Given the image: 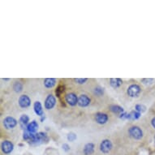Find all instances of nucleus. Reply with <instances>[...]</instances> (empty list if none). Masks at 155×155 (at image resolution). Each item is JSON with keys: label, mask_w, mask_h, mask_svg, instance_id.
Returning <instances> with one entry per match:
<instances>
[{"label": "nucleus", "mask_w": 155, "mask_h": 155, "mask_svg": "<svg viewBox=\"0 0 155 155\" xmlns=\"http://www.w3.org/2000/svg\"><path fill=\"white\" fill-rule=\"evenodd\" d=\"M29 117H28L27 114H22L21 117H20V120H19V124H20V126L21 127V128H27V126L29 124Z\"/></svg>", "instance_id": "obj_14"}, {"label": "nucleus", "mask_w": 155, "mask_h": 155, "mask_svg": "<svg viewBox=\"0 0 155 155\" xmlns=\"http://www.w3.org/2000/svg\"><path fill=\"white\" fill-rule=\"evenodd\" d=\"M56 104V98L55 97L52 95V94H49L48 96L46 97V100H45V108L46 110L53 109Z\"/></svg>", "instance_id": "obj_10"}, {"label": "nucleus", "mask_w": 155, "mask_h": 155, "mask_svg": "<svg viewBox=\"0 0 155 155\" xmlns=\"http://www.w3.org/2000/svg\"><path fill=\"white\" fill-rule=\"evenodd\" d=\"M123 84V81L120 78H110V84L112 88L118 89L120 88Z\"/></svg>", "instance_id": "obj_16"}, {"label": "nucleus", "mask_w": 155, "mask_h": 155, "mask_svg": "<svg viewBox=\"0 0 155 155\" xmlns=\"http://www.w3.org/2000/svg\"><path fill=\"white\" fill-rule=\"evenodd\" d=\"M151 124H152L153 127V128H155V117L153 118L152 120H151Z\"/></svg>", "instance_id": "obj_29"}, {"label": "nucleus", "mask_w": 155, "mask_h": 155, "mask_svg": "<svg viewBox=\"0 0 155 155\" xmlns=\"http://www.w3.org/2000/svg\"><path fill=\"white\" fill-rule=\"evenodd\" d=\"M140 114L141 113H139L137 110H133V111L127 113V119L126 120H138L140 117Z\"/></svg>", "instance_id": "obj_19"}, {"label": "nucleus", "mask_w": 155, "mask_h": 155, "mask_svg": "<svg viewBox=\"0 0 155 155\" xmlns=\"http://www.w3.org/2000/svg\"><path fill=\"white\" fill-rule=\"evenodd\" d=\"M48 140H49V137L46 132H38V133H36L35 136H34V139H33L32 144L38 145V144H41V143L47 142Z\"/></svg>", "instance_id": "obj_3"}, {"label": "nucleus", "mask_w": 155, "mask_h": 155, "mask_svg": "<svg viewBox=\"0 0 155 155\" xmlns=\"http://www.w3.org/2000/svg\"><path fill=\"white\" fill-rule=\"evenodd\" d=\"M141 93V88L137 84H131L127 89V95L131 97H137Z\"/></svg>", "instance_id": "obj_2"}, {"label": "nucleus", "mask_w": 155, "mask_h": 155, "mask_svg": "<svg viewBox=\"0 0 155 155\" xmlns=\"http://www.w3.org/2000/svg\"><path fill=\"white\" fill-rule=\"evenodd\" d=\"M154 142H155V136H154Z\"/></svg>", "instance_id": "obj_31"}, {"label": "nucleus", "mask_w": 155, "mask_h": 155, "mask_svg": "<svg viewBox=\"0 0 155 155\" xmlns=\"http://www.w3.org/2000/svg\"><path fill=\"white\" fill-rule=\"evenodd\" d=\"M94 149H95V145L94 143L89 142L85 144V145L84 146L83 152H84V155H91L94 153Z\"/></svg>", "instance_id": "obj_13"}, {"label": "nucleus", "mask_w": 155, "mask_h": 155, "mask_svg": "<svg viewBox=\"0 0 155 155\" xmlns=\"http://www.w3.org/2000/svg\"><path fill=\"white\" fill-rule=\"evenodd\" d=\"M135 110H137L139 113H143L146 110V107L144 105L141 104H137L135 106Z\"/></svg>", "instance_id": "obj_22"}, {"label": "nucleus", "mask_w": 155, "mask_h": 155, "mask_svg": "<svg viewBox=\"0 0 155 155\" xmlns=\"http://www.w3.org/2000/svg\"><path fill=\"white\" fill-rule=\"evenodd\" d=\"M62 147H63V150H64V151H66V152H68L69 150H70V146H69L68 144H64Z\"/></svg>", "instance_id": "obj_27"}, {"label": "nucleus", "mask_w": 155, "mask_h": 155, "mask_svg": "<svg viewBox=\"0 0 155 155\" xmlns=\"http://www.w3.org/2000/svg\"><path fill=\"white\" fill-rule=\"evenodd\" d=\"M33 109H34V112L36 113L37 115L38 116H43L44 111H43V108H42V105L39 101H37V102H34L33 104Z\"/></svg>", "instance_id": "obj_12"}, {"label": "nucleus", "mask_w": 155, "mask_h": 155, "mask_svg": "<svg viewBox=\"0 0 155 155\" xmlns=\"http://www.w3.org/2000/svg\"><path fill=\"white\" fill-rule=\"evenodd\" d=\"M18 102H19V105L21 108H28V107H30L31 99L28 95L23 94V95L20 96Z\"/></svg>", "instance_id": "obj_9"}, {"label": "nucleus", "mask_w": 155, "mask_h": 155, "mask_svg": "<svg viewBox=\"0 0 155 155\" xmlns=\"http://www.w3.org/2000/svg\"><path fill=\"white\" fill-rule=\"evenodd\" d=\"M1 149H2L3 153L9 154L12 152L13 149H14V145L10 140H3L1 144Z\"/></svg>", "instance_id": "obj_6"}, {"label": "nucleus", "mask_w": 155, "mask_h": 155, "mask_svg": "<svg viewBox=\"0 0 155 155\" xmlns=\"http://www.w3.org/2000/svg\"><path fill=\"white\" fill-rule=\"evenodd\" d=\"M67 138H68V140L69 141L72 142V141H74V140H76V138H77V137H76V135L75 134L74 132H70V133H68V135Z\"/></svg>", "instance_id": "obj_23"}, {"label": "nucleus", "mask_w": 155, "mask_h": 155, "mask_svg": "<svg viewBox=\"0 0 155 155\" xmlns=\"http://www.w3.org/2000/svg\"><path fill=\"white\" fill-rule=\"evenodd\" d=\"M94 94L97 96H102L104 94V89L102 87L97 86L96 88H94Z\"/></svg>", "instance_id": "obj_21"}, {"label": "nucleus", "mask_w": 155, "mask_h": 155, "mask_svg": "<svg viewBox=\"0 0 155 155\" xmlns=\"http://www.w3.org/2000/svg\"><path fill=\"white\" fill-rule=\"evenodd\" d=\"M65 101L71 107H75L76 105H78V97L74 93H70L65 96Z\"/></svg>", "instance_id": "obj_8"}, {"label": "nucleus", "mask_w": 155, "mask_h": 155, "mask_svg": "<svg viewBox=\"0 0 155 155\" xmlns=\"http://www.w3.org/2000/svg\"><path fill=\"white\" fill-rule=\"evenodd\" d=\"M64 91V86H59L58 87V89H56V95L58 97H60V94H61V93H63V92Z\"/></svg>", "instance_id": "obj_26"}, {"label": "nucleus", "mask_w": 155, "mask_h": 155, "mask_svg": "<svg viewBox=\"0 0 155 155\" xmlns=\"http://www.w3.org/2000/svg\"><path fill=\"white\" fill-rule=\"evenodd\" d=\"M56 84V79L54 78H46L44 80V85L47 89H51Z\"/></svg>", "instance_id": "obj_18"}, {"label": "nucleus", "mask_w": 155, "mask_h": 155, "mask_svg": "<svg viewBox=\"0 0 155 155\" xmlns=\"http://www.w3.org/2000/svg\"><path fill=\"white\" fill-rule=\"evenodd\" d=\"M38 127H39V125H38V122L33 120V121L28 124V126H27V128H26V131H28L30 133H35L38 131Z\"/></svg>", "instance_id": "obj_15"}, {"label": "nucleus", "mask_w": 155, "mask_h": 155, "mask_svg": "<svg viewBox=\"0 0 155 155\" xmlns=\"http://www.w3.org/2000/svg\"><path fill=\"white\" fill-rule=\"evenodd\" d=\"M127 112L124 111V113H122V114H120V119H122V120H125V119H127Z\"/></svg>", "instance_id": "obj_28"}, {"label": "nucleus", "mask_w": 155, "mask_h": 155, "mask_svg": "<svg viewBox=\"0 0 155 155\" xmlns=\"http://www.w3.org/2000/svg\"><path fill=\"white\" fill-rule=\"evenodd\" d=\"M91 100L86 94H81L78 97V106L81 107H87L90 104Z\"/></svg>", "instance_id": "obj_11"}, {"label": "nucleus", "mask_w": 155, "mask_h": 155, "mask_svg": "<svg viewBox=\"0 0 155 155\" xmlns=\"http://www.w3.org/2000/svg\"><path fill=\"white\" fill-rule=\"evenodd\" d=\"M94 119H95V121H96L98 124L103 125L106 124L107 122H108V120H109V117L107 114L105 113H102V112H97L95 114L94 116Z\"/></svg>", "instance_id": "obj_7"}, {"label": "nucleus", "mask_w": 155, "mask_h": 155, "mask_svg": "<svg viewBox=\"0 0 155 155\" xmlns=\"http://www.w3.org/2000/svg\"><path fill=\"white\" fill-rule=\"evenodd\" d=\"M113 148V144L109 139H105L102 140V142L100 143V150L103 153H108L111 151Z\"/></svg>", "instance_id": "obj_4"}, {"label": "nucleus", "mask_w": 155, "mask_h": 155, "mask_svg": "<svg viewBox=\"0 0 155 155\" xmlns=\"http://www.w3.org/2000/svg\"><path fill=\"white\" fill-rule=\"evenodd\" d=\"M110 111L113 112L114 114H119V115H120L122 113L124 112V109L122 107L118 106V105H112V106L110 107Z\"/></svg>", "instance_id": "obj_17"}, {"label": "nucleus", "mask_w": 155, "mask_h": 155, "mask_svg": "<svg viewBox=\"0 0 155 155\" xmlns=\"http://www.w3.org/2000/svg\"><path fill=\"white\" fill-rule=\"evenodd\" d=\"M13 89L16 93H21L23 90V84H21L20 81L15 82V84H13Z\"/></svg>", "instance_id": "obj_20"}, {"label": "nucleus", "mask_w": 155, "mask_h": 155, "mask_svg": "<svg viewBox=\"0 0 155 155\" xmlns=\"http://www.w3.org/2000/svg\"><path fill=\"white\" fill-rule=\"evenodd\" d=\"M153 81H154V80L151 79V78H149V79L145 78V79L141 80V82H142L143 84H151Z\"/></svg>", "instance_id": "obj_25"}, {"label": "nucleus", "mask_w": 155, "mask_h": 155, "mask_svg": "<svg viewBox=\"0 0 155 155\" xmlns=\"http://www.w3.org/2000/svg\"><path fill=\"white\" fill-rule=\"evenodd\" d=\"M45 119H46V117H45V116H41V122H43L44 120H45Z\"/></svg>", "instance_id": "obj_30"}, {"label": "nucleus", "mask_w": 155, "mask_h": 155, "mask_svg": "<svg viewBox=\"0 0 155 155\" xmlns=\"http://www.w3.org/2000/svg\"><path fill=\"white\" fill-rule=\"evenodd\" d=\"M128 134L134 140H140L143 137V131L138 126H132L128 129Z\"/></svg>", "instance_id": "obj_1"}, {"label": "nucleus", "mask_w": 155, "mask_h": 155, "mask_svg": "<svg viewBox=\"0 0 155 155\" xmlns=\"http://www.w3.org/2000/svg\"><path fill=\"white\" fill-rule=\"evenodd\" d=\"M3 126L7 129H13L14 127L17 125V120H15L14 117L12 116H8L3 120Z\"/></svg>", "instance_id": "obj_5"}, {"label": "nucleus", "mask_w": 155, "mask_h": 155, "mask_svg": "<svg viewBox=\"0 0 155 155\" xmlns=\"http://www.w3.org/2000/svg\"><path fill=\"white\" fill-rule=\"evenodd\" d=\"M87 81H88V79H87V78H75V79H74V81L79 84H84V83H85Z\"/></svg>", "instance_id": "obj_24"}]
</instances>
